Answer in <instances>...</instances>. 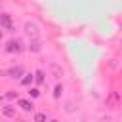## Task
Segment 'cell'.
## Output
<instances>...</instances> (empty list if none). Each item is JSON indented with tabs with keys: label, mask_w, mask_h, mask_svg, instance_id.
I'll return each mask as SVG.
<instances>
[{
	"label": "cell",
	"mask_w": 122,
	"mask_h": 122,
	"mask_svg": "<svg viewBox=\"0 0 122 122\" xmlns=\"http://www.w3.org/2000/svg\"><path fill=\"white\" fill-rule=\"evenodd\" d=\"M25 76H27V78H23V80H21V84H23V86H27L29 82H32V74H25Z\"/></svg>",
	"instance_id": "cell-13"
},
{
	"label": "cell",
	"mask_w": 122,
	"mask_h": 122,
	"mask_svg": "<svg viewBox=\"0 0 122 122\" xmlns=\"http://www.w3.org/2000/svg\"><path fill=\"white\" fill-rule=\"evenodd\" d=\"M29 95H32V97H38V95H40V90H38V88H30V90H29Z\"/></svg>",
	"instance_id": "cell-11"
},
{
	"label": "cell",
	"mask_w": 122,
	"mask_h": 122,
	"mask_svg": "<svg viewBox=\"0 0 122 122\" xmlns=\"http://www.w3.org/2000/svg\"><path fill=\"white\" fill-rule=\"evenodd\" d=\"M6 50H8V51H21V42H19V40H10Z\"/></svg>",
	"instance_id": "cell-2"
},
{
	"label": "cell",
	"mask_w": 122,
	"mask_h": 122,
	"mask_svg": "<svg viewBox=\"0 0 122 122\" xmlns=\"http://www.w3.org/2000/svg\"><path fill=\"white\" fill-rule=\"evenodd\" d=\"M36 82H38V84H42V82H44V72H42V71H38V72H36Z\"/></svg>",
	"instance_id": "cell-12"
},
{
	"label": "cell",
	"mask_w": 122,
	"mask_h": 122,
	"mask_svg": "<svg viewBox=\"0 0 122 122\" xmlns=\"http://www.w3.org/2000/svg\"><path fill=\"white\" fill-rule=\"evenodd\" d=\"M61 95H63V84H57V86H55V90H53V97H55V99H59Z\"/></svg>",
	"instance_id": "cell-5"
},
{
	"label": "cell",
	"mask_w": 122,
	"mask_h": 122,
	"mask_svg": "<svg viewBox=\"0 0 122 122\" xmlns=\"http://www.w3.org/2000/svg\"><path fill=\"white\" fill-rule=\"evenodd\" d=\"M2 111H4V114H6V116H13V114H15V111H13V109H10V105H8V107H4Z\"/></svg>",
	"instance_id": "cell-10"
},
{
	"label": "cell",
	"mask_w": 122,
	"mask_h": 122,
	"mask_svg": "<svg viewBox=\"0 0 122 122\" xmlns=\"http://www.w3.org/2000/svg\"><path fill=\"white\" fill-rule=\"evenodd\" d=\"M23 71H21V67H17V69H10V74H11V78H19L17 74H21Z\"/></svg>",
	"instance_id": "cell-7"
},
{
	"label": "cell",
	"mask_w": 122,
	"mask_h": 122,
	"mask_svg": "<svg viewBox=\"0 0 122 122\" xmlns=\"http://www.w3.org/2000/svg\"><path fill=\"white\" fill-rule=\"evenodd\" d=\"M50 122H57V120H50Z\"/></svg>",
	"instance_id": "cell-14"
},
{
	"label": "cell",
	"mask_w": 122,
	"mask_h": 122,
	"mask_svg": "<svg viewBox=\"0 0 122 122\" xmlns=\"http://www.w3.org/2000/svg\"><path fill=\"white\" fill-rule=\"evenodd\" d=\"M34 122H46V114L44 112H36L34 114Z\"/></svg>",
	"instance_id": "cell-8"
},
{
	"label": "cell",
	"mask_w": 122,
	"mask_h": 122,
	"mask_svg": "<svg viewBox=\"0 0 122 122\" xmlns=\"http://www.w3.org/2000/svg\"><path fill=\"white\" fill-rule=\"evenodd\" d=\"M51 71H53V74H55V78H59V76L63 74V71H61V69H59V67H57L55 63H51Z\"/></svg>",
	"instance_id": "cell-6"
},
{
	"label": "cell",
	"mask_w": 122,
	"mask_h": 122,
	"mask_svg": "<svg viewBox=\"0 0 122 122\" xmlns=\"http://www.w3.org/2000/svg\"><path fill=\"white\" fill-rule=\"evenodd\" d=\"M19 107H21L23 111H32V109H34V107H32V103H30V101H27V99H21V101H19Z\"/></svg>",
	"instance_id": "cell-4"
},
{
	"label": "cell",
	"mask_w": 122,
	"mask_h": 122,
	"mask_svg": "<svg viewBox=\"0 0 122 122\" xmlns=\"http://www.w3.org/2000/svg\"><path fill=\"white\" fill-rule=\"evenodd\" d=\"M0 25L6 27V29H11V17H10L8 13H2V15H0Z\"/></svg>",
	"instance_id": "cell-3"
},
{
	"label": "cell",
	"mask_w": 122,
	"mask_h": 122,
	"mask_svg": "<svg viewBox=\"0 0 122 122\" xmlns=\"http://www.w3.org/2000/svg\"><path fill=\"white\" fill-rule=\"evenodd\" d=\"M25 34L30 38V40H36L40 38V29L36 23H25Z\"/></svg>",
	"instance_id": "cell-1"
},
{
	"label": "cell",
	"mask_w": 122,
	"mask_h": 122,
	"mask_svg": "<svg viewBox=\"0 0 122 122\" xmlns=\"http://www.w3.org/2000/svg\"><path fill=\"white\" fill-rule=\"evenodd\" d=\"M29 50H30V51H40V44H38V42H30Z\"/></svg>",
	"instance_id": "cell-9"
}]
</instances>
